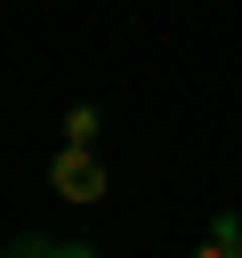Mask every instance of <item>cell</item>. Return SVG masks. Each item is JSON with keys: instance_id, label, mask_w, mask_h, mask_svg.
I'll list each match as a JSON object with an SVG mask.
<instances>
[{"instance_id": "obj_4", "label": "cell", "mask_w": 242, "mask_h": 258, "mask_svg": "<svg viewBox=\"0 0 242 258\" xmlns=\"http://www.w3.org/2000/svg\"><path fill=\"white\" fill-rule=\"evenodd\" d=\"M48 250H56V242H40V234H16V242H8V258H48Z\"/></svg>"}, {"instance_id": "obj_1", "label": "cell", "mask_w": 242, "mask_h": 258, "mask_svg": "<svg viewBox=\"0 0 242 258\" xmlns=\"http://www.w3.org/2000/svg\"><path fill=\"white\" fill-rule=\"evenodd\" d=\"M48 185H56V202H73V210H81V202H105V185H113V177H105V161H97L89 145H65V153L48 161Z\"/></svg>"}, {"instance_id": "obj_3", "label": "cell", "mask_w": 242, "mask_h": 258, "mask_svg": "<svg viewBox=\"0 0 242 258\" xmlns=\"http://www.w3.org/2000/svg\"><path fill=\"white\" fill-rule=\"evenodd\" d=\"M89 137H97V105H73L65 113V145H89Z\"/></svg>"}, {"instance_id": "obj_2", "label": "cell", "mask_w": 242, "mask_h": 258, "mask_svg": "<svg viewBox=\"0 0 242 258\" xmlns=\"http://www.w3.org/2000/svg\"><path fill=\"white\" fill-rule=\"evenodd\" d=\"M194 258H242V218H210V234H202Z\"/></svg>"}, {"instance_id": "obj_5", "label": "cell", "mask_w": 242, "mask_h": 258, "mask_svg": "<svg viewBox=\"0 0 242 258\" xmlns=\"http://www.w3.org/2000/svg\"><path fill=\"white\" fill-rule=\"evenodd\" d=\"M48 258H97V250H89V242H56Z\"/></svg>"}]
</instances>
